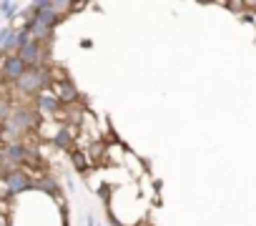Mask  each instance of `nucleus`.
Masks as SVG:
<instances>
[{
  "label": "nucleus",
  "instance_id": "obj_1",
  "mask_svg": "<svg viewBox=\"0 0 256 226\" xmlns=\"http://www.w3.org/2000/svg\"><path fill=\"white\" fill-rule=\"evenodd\" d=\"M48 70L46 68H26V73L16 80L18 83V88L23 90V93H38V90H43L46 86H48Z\"/></svg>",
  "mask_w": 256,
  "mask_h": 226
},
{
  "label": "nucleus",
  "instance_id": "obj_2",
  "mask_svg": "<svg viewBox=\"0 0 256 226\" xmlns=\"http://www.w3.org/2000/svg\"><path fill=\"white\" fill-rule=\"evenodd\" d=\"M0 73H3V80L16 83V80L26 73V63L18 58V53H10V56H6L3 66H0Z\"/></svg>",
  "mask_w": 256,
  "mask_h": 226
},
{
  "label": "nucleus",
  "instance_id": "obj_3",
  "mask_svg": "<svg viewBox=\"0 0 256 226\" xmlns=\"http://www.w3.org/2000/svg\"><path fill=\"white\" fill-rule=\"evenodd\" d=\"M18 58L26 63V68H28V66H36V68H38V60H43V48H40V43H38V40H28L26 46L18 48Z\"/></svg>",
  "mask_w": 256,
  "mask_h": 226
},
{
  "label": "nucleus",
  "instance_id": "obj_4",
  "mask_svg": "<svg viewBox=\"0 0 256 226\" xmlns=\"http://www.w3.org/2000/svg\"><path fill=\"white\" fill-rule=\"evenodd\" d=\"M33 124H36V118H33V113H30V110H26V108L16 110L13 116L8 118V128H10L13 134H23V131L33 128Z\"/></svg>",
  "mask_w": 256,
  "mask_h": 226
},
{
  "label": "nucleus",
  "instance_id": "obj_5",
  "mask_svg": "<svg viewBox=\"0 0 256 226\" xmlns=\"http://www.w3.org/2000/svg\"><path fill=\"white\" fill-rule=\"evenodd\" d=\"M6 184H8V194H18V191H26V188L33 186L30 176L23 174V171H10V174L6 176Z\"/></svg>",
  "mask_w": 256,
  "mask_h": 226
},
{
  "label": "nucleus",
  "instance_id": "obj_6",
  "mask_svg": "<svg viewBox=\"0 0 256 226\" xmlns=\"http://www.w3.org/2000/svg\"><path fill=\"white\" fill-rule=\"evenodd\" d=\"M38 108L46 110V113H58L60 100H58L56 96H50V93H40V96H38Z\"/></svg>",
  "mask_w": 256,
  "mask_h": 226
},
{
  "label": "nucleus",
  "instance_id": "obj_7",
  "mask_svg": "<svg viewBox=\"0 0 256 226\" xmlns=\"http://www.w3.org/2000/svg\"><path fill=\"white\" fill-rule=\"evenodd\" d=\"M56 90H58V100H66V103H70V100H76L78 98V90L68 83V80H60V83H56Z\"/></svg>",
  "mask_w": 256,
  "mask_h": 226
},
{
  "label": "nucleus",
  "instance_id": "obj_8",
  "mask_svg": "<svg viewBox=\"0 0 256 226\" xmlns=\"http://www.w3.org/2000/svg\"><path fill=\"white\" fill-rule=\"evenodd\" d=\"M6 158L13 161V164H23V161L28 158V151H26V146H20V144H10V146L6 148Z\"/></svg>",
  "mask_w": 256,
  "mask_h": 226
},
{
  "label": "nucleus",
  "instance_id": "obj_9",
  "mask_svg": "<svg viewBox=\"0 0 256 226\" xmlns=\"http://www.w3.org/2000/svg\"><path fill=\"white\" fill-rule=\"evenodd\" d=\"M53 141H56V146H58V148H68V146H70V131H68V128L58 131Z\"/></svg>",
  "mask_w": 256,
  "mask_h": 226
},
{
  "label": "nucleus",
  "instance_id": "obj_10",
  "mask_svg": "<svg viewBox=\"0 0 256 226\" xmlns=\"http://www.w3.org/2000/svg\"><path fill=\"white\" fill-rule=\"evenodd\" d=\"M0 10H3V13H13L16 10V3H0Z\"/></svg>",
  "mask_w": 256,
  "mask_h": 226
},
{
  "label": "nucleus",
  "instance_id": "obj_11",
  "mask_svg": "<svg viewBox=\"0 0 256 226\" xmlns=\"http://www.w3.org/2000/svg\"><path fill=\"white\" fill-rule=\"evenodd\" d=\"M73 164H76L78 168H83V166H86V161H83V156H80V154H76V156H73Z\"/></svg>",
  "mask_w": 256,
  "mask_h": 226
},
{
  "label": "nucleus",
  "instance_id": "obj_12",
  "mask_svg": "<svg viewBox=\"0 0 256 226\" xmlns=\"http://www.w3.org/2000/svg\"><path fill=\"white\" fill-rule=\"evenodd\" d=\"M6 161V148H0V164Z\"/></svg>",
  "mask_w": 256,
  "mask_h": 226
},
{
  "label": "nucleus",
  "instance_id": "obj_13",
  "mask_svg": "<svg viewBox=\"0 0 256 226\" xmlns=\"http://www.w3.org/2000/svg\"><path fill=\"white\" fill-rule=\"evenodd\" d=\"M88 226H96V221H93V218H88Z\"/></svg>",
  "mask_w": 256,
  "mask_h": 226
},
{
  "label": "nucleus",
  "instance_id": "obj_14",
  "mask_svg": "<svg viewBox=\"0 0 256 226\" xmlns=\"http://www.w3.org/2000/svg\"><path fill=\"white\" fill-rule=\"evenodd\" d=\"M0 136H3V128H0Z\"/></svg>",
  "mask_w": 256,
  "mask_h": 226
}]
</instances>
